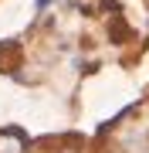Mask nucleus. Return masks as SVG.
Masks as SVG:
<instances>
[{
	"instance_id": "nucleus-1",
	"label": "nucleus",
	"mask_w": 149,
	"mask_h": 153,
	"mask_svg": "<svg viewBox=\"0 0 149 153\" xmlns=\"http://www.w3.org/2000/svg\"><path fill=\"white\" fill-rule=\"evenodd\" d=\"M0 153H24V140L17 133H0Z\"/></svg>"
}]
</instances>
